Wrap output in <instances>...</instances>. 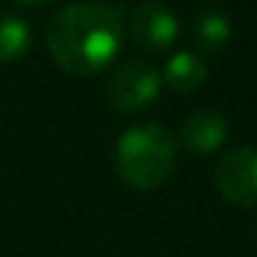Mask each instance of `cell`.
Segmentation results:
<instances>
[{
	"label": "cell",
	"mask_w": 257,
	"mask_h": 257,
	"mask_svg": "<svg viewBox=\"0 0 257 257\" xmlns=\"http://www.w3.org/2000/svg\"><path fill=\"white\" fill-rule=\"evenodd\" d=\"M122 39V12L102 3H69L47 23L50 58L75 78L105 69L116 58Z\"/></svg>",
	"instance_id": "6da1fadb"
},
{
	"label": "cell",
	"mask_w": 257,
	"mask_h": 257,
	"mask_svg": "<svg viewBox=\"0 0 257 257\" xmlns=\"http://www.w3.org/2000/svg\"><path fill=\"white\" fill-rule=\"evenodd\" d=\"M177 144L163 124L144 122L124 130L113 150V166L119 177L139 191H152L163 185L174 172Z\"/></svg>",
	"instance_id": "7a4b0ae2"
},
{
	"label": "cell",
	"mask_w": 257,
	"mask_h": 257,
	"mask_svg": "<svg viewBox=\"0 0 257 257\" xmlns=\"http://www.w3.org/2000/svg\"><path fill=\"white\" fill-rule=\"evenodd\" d=\"M161 75L144 58H127L111 72L108 80V102L116 113L144 111L161 94Z\"/></svg>",
	"instance_id": "3957f363"
},
{
	"label": "cell",
	"mask_w": 257,
	"mask_h": 257,
	"mask_svg": "<svg viewBox=\"0 0 257 257\" xmlns=\"http://www.w3.org/2000/svg\"><path fill=\"white\" fill-rule=\"evenodd\" d=\"M216 188L229 205L257 207V150L232 147L216 166Z\"/></svg>",
	"instance_id": "277c9868"
},
{
	"label": "cell",
	"mask_w": 257,
	"mask_h": 257,
	"mask_svg": "<svg viewBox=\"0 0 257 257\" xmlns=\"http://www.w3.org/2000/svg\"><path fill=\"white\" fill-rule=\"evenodd\" d=\"M130 39L147 53L166 50L177 39V17L169 6L158 0H147L130 14Z\"/></svg>",
	"instance_id": "5b68a950"
},
{
	"label": "cell",
	"mask_w": 257,
	"mask_h": 257,
	"mask_svg": "<svg viewBox=\"0 0 257 257\" xmlns=\"http://www.w3.org/2000/svg\"><path fill=\"white\" fill-rule=\"evenodd\" d=\"M229 136L227 119L218 111H194L180 124V144L194 155H210Z\"/></svg>",
	"instance_id": "8992f818"
},
{
	"label": "cell",
	"mask_w": 257,
	"mask_h": 257,
	"mask_svg": "<svg viewBox=\"0 0 257 257\" xmlns=\"http://www.w3.org/2000/svg\"><path fill=\"white\" fill-rule=\"evenodd\" d=\"M191 36H194V45L199 47V53L216 56L232 39V23L221 12H202L191 23Z\"/></svg>",
	"instance_id": "52a82bcc"
},
{
	"label": "cell",
	"mask_w": 257,
	"mask_h": 257,
	"mask_svg": "<svg viewBox=\"0 0 257 257\" xmlns=\"http://www.w3.org/2000/svg\"><path fill=\"white\" fill-rule=\"evenodd\" d=\"M163 80L169 83V89L180 91V94H191V91L205 86L207 64L194 53H177L169 58L166 69H163Z\"/></svg>",
	"instance_id": "ba28073f"
},
{
	"label": "cell",
	"mask_w": 257,
	"mask_h": 257,
	"mask_svg": "<svg viewBox=\"0 0 257 257\" xmlns=\"http://www.w3.org/2000/svg\"><path fill=\"white\" fill-rule=\"evenodd\" d=\"M31 50V28L23 17L0 14V64H17Z\"/></svg>",
	"instance_id": "9c48e42d"
},
{
	"label": "cell",
	"mask_w": 257,
	"mask_h": 257,
	"mask_svg": "<svg viewBox=\"0 0 257 257\" xmlns=\"http://www.w3.org/2000/svg\"><path fill=\"white\" fill-rule=\"evenodd\" d=\"M17 3H25V6H45V3H53V0H17Z\"/></svg>",
	"instance_id": "30bf717a"
}]
</instances>
